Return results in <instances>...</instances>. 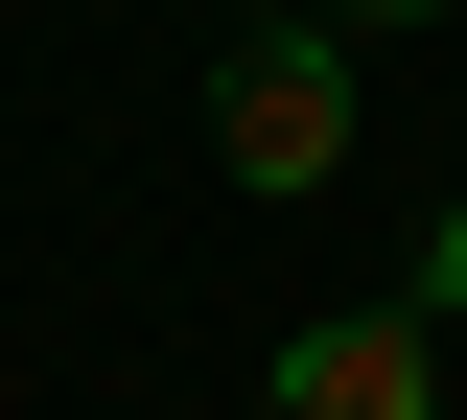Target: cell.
I'll list each match as a JSON object with an SVG mask.
<instances>
[{
    "label": "cell",
    "instance_id": "1",
    "mask_svg": "<svg viewBox=\"0 0 467 420\" xmlns=\"http://www.w3.org/2000/svg\"><path fill=\"white\" fill-rule=\"evenodd\" d=\"M211 164L257 187V210H304V187L350 164V70H327V24H234V47H211Z\"/></svg>",
    "mask_w": 467,
    "mask_h": 420
},
{
    "label": "cell",
    "instance_id": "2",
    "mask_svg": "<svg viewBox=\"0 0 467 420\" xmlns=\"http://www.w3.org/2000/svg\"><path fill=\"white\" fill-rule=\"evenodd\" d=\"M257 420H444V327L420 303H327V327H281Z\"/></svg>",
    "mask_w": 467,
    "mask_h": 420
},
{
    "label": "cell",
    "instance_id": "3",
    "mask_svg": "<svg viewBox=\"0 0 467 420\" xmlns=\"http://www.w3.org/2000/svg\"><path fill=\"white\" fill-rule=\"evenodd\" d=\"M398 303H420V327H467V210H444V234L398 257Z\"/></svg>",
    "mask_w": 467,
    "mask_h": 420
},
{
    "label": "cell",
    "instance_id": "4",
    "mask_svg": "<svg viewBox=\"0 0 467 420\" xmlns=\"http://www.w3.org/2000/svg\"><path fill=\"white\" fill-rule=\"evenodd\" d=\"M327 24H444V0H327Z\"/></svg>",
    "mask_w": 467,
    "mask_h": 420
}]
</instances>
